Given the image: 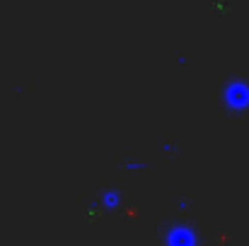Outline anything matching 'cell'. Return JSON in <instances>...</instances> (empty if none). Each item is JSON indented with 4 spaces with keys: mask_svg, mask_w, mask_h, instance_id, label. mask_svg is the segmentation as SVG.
<instances>
[{
    "mask_svg": "<svg viewBox=\"0 0 249 246\" xmlns=\"http://www.w3.org/2000/svg\"><path fill=\"white\" fill-rule=\"evenodd\" d=\"M97 203H99L102 213H116V210L124 205V193H121V188H116V186L102 188L99 196H97Z\"/></svg>",
    "mask_w": 249,
    "mask_h": 246,
    "instance_id": "3",
    "label": "cell"
},
{
    "mask_svg": "<svg viewBox=\"0 0 249 246\" xmlns=\"http://www.w3.org/2000/svg\"><path fill=\"white\" fill-rule=\"evenodd\" d=\"M177 63H179V66H186L189 61H186V56H179V58H177Z\"/></svg>",
    "mask_w": 249,
    "mask_h": 246,
    "instance_id": "7",
    "label": "cell"
},
{
    "mask_svg": "<svg viewBox=\"0 0 249 246\" xmlns=\"http://www.w3.org/2000/svg\"><path fill=\"white\" fill-rule=\"evenodd\" d=\"M191 205H194L191 198H179L177 200V213H186V210H191Z\"/></svg>",
    "mask_w": 249,
    "mask_h": 246,
    "instance_id": "6",
    "label": "cell"
},
{
    "mask_svg": "<svg viewBox=\"0 0 249 246\" xmlns=\"http://www.w3.org/2000/svg\"><path fill=\"white\" fill-rule=\"evenodd\" d=\"M160 244L162 246H203L201 232L196 225L184 220H172L160 225Z\"/></svg>",
    "mask_w": 249,
    "mask_h": 246,
    "instance_id": "2",
    "label": "cell"
},
{
    "mask_svg": "<svg viewBox=\"0 0 249 246\" xmlns=\"http://www.w3.org/2000/svg\"><path fill=\"white\" fill-rule=\"evenodd\" d=\"M124 171H128V174H141V171H148V169H153V164L150 162H138V160H131V157H126V160H121L119 164Z\"/></svg>",
    "mask_w": 249,
    "mask_h": 246,
    "instance_id": "4",
    "label": "cell"
},
{
    "mask_svg": "<svg viewBox=\"0 0 249 246\" xmlns=\"http://www.w3.org/2000/svg\"><path fill=\"white\" fill-rule=\"evenodd\" d=\"M160 152H162L165 157H179L184 150H181V145H177V143H162V145H160Z\"/></svg>",
    "mask_w": 249,
    "mask_h": 246,
    "instance_id": "5",
    "label": "cell"
},
{
    "mask_svg": "<svg viewBox=\"0 0 249 246\" xmlns=\"http://www.w3.org/2000/svg\"><path fill=\"white\" fill-rule=\"evenodd\" d=\"M218 104L230 118H245L249 116V78L232 75L220 84Z\"/></svg>",
    "mask_w": 249,
    "mask_h": 246,
    "instance_id": "1",
    "label": "cell"
}]
</instances>
